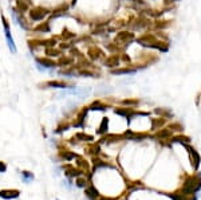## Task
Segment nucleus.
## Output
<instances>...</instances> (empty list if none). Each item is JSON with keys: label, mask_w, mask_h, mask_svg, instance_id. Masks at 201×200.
I'll return each instance as SVG.
<instances>
[{"label": "nucleus", "mask_w": 201, "mask_h": 200, "mask_svg": "<svg viewBox=\"0 0 201 200\" xmlns=\"http://www.w3.org/2000/svg\"><path fill=\"white\" fill-rule=\"evenodd\" d=\"M201 189V175L200 177H190L185 181V184L182 187V192L184 195H190V193H196Z\"/></svg>", "instance_id": "nucleus-1"}, {"label": "nucleus", "mask_w": 201, "mask_h": 200, "mask_svg": "<svg viewBox=\"0 0 201 200\" xmlns=\"http://www.w3.org/2000/svg\"><path fill=\"white\" fill-rule=\"evenodd\" d=\"M19 195L20 192L16 189H3V191H0V197H3L5 200L16 199V197H19Z\"/></svg>", "instance_id": "nucleus-2"}, {"label": "nucleus", "mask_w": 201, "mask_h": 200, "mask_svg": "<svg viewBox=\"0 0 201 200\" xmlns=\"http://www.w3.org/2000/svg\"><path fill=\"white\" fill-rule=\"evenodd\" d=\"M4 28H5V38H7V43H8V47L12 52H16V47H15V43H14V39H12L11 34H10V30H8V26L4 23Z\"/></svg>", "instance_id": "nucleus-3"}, {"label": "nucleus", "mask_w": 201, "mask_h": 200, "mask_svg": "<svg viewBox=\"0 0 201 200\" xmlns=\"http://www.w3.org/2000/svg\"><path fill=\"white\" fill-rule=\"evenodd\" d=\"M86 196L89 197L90 200H94L98 197V191L94 187H89V188H86Z\"/></svg>", "instance_id": "nucleus-4"}, {"label": "nucleus", "mask_w": 201, "mask_h": 200, "mask_svg": "<svg viewBox=\"0 0 201 200\" xmlns=\"http://www.w3.org/2000/svg\"><path fill=\"white\" fill-rule=\"evenodd\" d=\"M189 149V152H190V154H192V157H194V169H197L198 168V165H200V163H201V157L198 156V153L196 152V150L193 149V148H188Z\"/></svg>", "instance_id": "nucleus-5"}, {"label": "nucleus", "mask_w": 201, "mask_h": 200, "mask_svg": "<svg viewBox=\"0 0 201 200\" xmlns=\"http://www.w3.org/2000/svg\"><path fill=\"white\" fill-rule=\"evenodd\" d=\"M22 179L24 180V183H31L32 180H34V175H32L31 172H22Z\"/></svg>", "instance_id": "nucleus-6"}, {"label": "nucleus", "mask_w": 201, "mask_h": 200, "mask_svg": "<svg viewBox=\"0 0 201 200\" xmlns=\"http://www.w3.org/2000/svg\"><path fill=\"white\" fill-rule=\"evenodd\" d=\"M106 125H107V120L105 118L103 121H102V125H100V130H99V133H103V132H106Z\"/></svg>", "instance_id": "nucleus-7"}, {"label": "nucleus", "mask_w": 201, "mask_h": 200, "mask_svg": "<svg viewBox=\"0 0 201 200\" xmlns=\"http://www.w3.org/2000/svg\"><path fill=\"white\" fill-rule=\"evenodd\" d=\"M5 171H7V165L4 164V163H1V161H0V172L4 173Z\"/></svg>", "instance_id": "nucleus-8"}, {"label": "nucleus", "mask_w": 201, "mask_h": 200, "mask_svg": "<svg viewBox=\"0 0 201 200\" xmlns=\"http://www.w3.org/2000/svg\"><path fill=\"white\" fill-rule=\"evenodd\" d=\"M77 185H78V187H81V188H83V187H86V181L85 180H78Z\"/></svg>", "instance_id": "nucleus-9"}, {"label": "nucleus", "mask_w": 201, "mask_h": 200, "mask_svg": "<svg viewBox=\"0 0 201 200\" xmlns=\"http://www.w3.org/2000/svg\"><path fill=\"white\" fill-rule=\"evenodd\" d=\"M100 200H110V199H105V197H103V199H100Z\"/></svg>", "instance_id": "nucleus-10"}]
</instances>
